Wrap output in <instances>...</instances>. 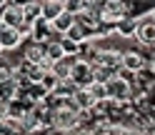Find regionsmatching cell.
Masks as SVG:
<instances>
[{"label": "cell", "instance_id": "cell-4", "mask_svg": "<svg viewBox=\"0 0 155 135\" xmlns=\"http://www.w3.org/2000/svg\"><path fill=\"white\" fill-rule=\"evenodd\" d=\"M120 53L123 50H115V48H100V50H95V63L93 65H100V68H108V70L118 73L120 70Z\"/></svg>", "mask_w": 155, "mask_h": 135}, {"label": "cell", "instance_id": "cell-5", "mask_svg": "<svg viewBox=\"0 0 155 135\" xmlns=\"http://www.w3.org/2000/svg\"><path fill=\"white\" fill-rule=\"evenodd\" d=\"M25 20L23 18V8L18 5V3H5L3 8H0V25H5V28H18Z\"/></svg>", "mask_w": 155, "mask_h": 135}, {"label": "cell", "instance_id": "cell-7", "mask_svg": "<svg viewBox=\"0 0 155 135\" xmlns=\"http://www.w3.org/2000/svg\"><path fill=\"white\" fill-rule=\"evenodd\" d=\"M73 25H75V13H70V10H63V13H58L53 20H48L50 33H58V35H65Z\"/></svg>", "mask_w": 155, "mask_h": 135}, {"label": "cell", "instance_id": "cell-14", "mask_svg": "<svg viewBox=\"0 0 155 135\" xmlns=\"http://www.w3.org/2000/svg\"><path fill=\"white\" fill-rule=\"evenodd\" d=\"M65 35L70 38V40H75V43H83L85 38H88V35H85V25H80L78 20H75V25H73V28H70V30H68Z\"/></svg>", "mask_w": 155, "mask_h": 135}, {"label": "cell", "instance_id": "cell-17", "mask_svg": "<svg viewBox=\"0 0 155 135\" xmlns=\"http://www.w3.org/2000/svg\"><path fill=\"white\" fill-rule=\"evenodd\" d=\"M5 3H10V0H0V8H3V5H5Z\"/></svg>", "mask_w": 155, "mask_h": 135}, {"label": "cell", "instance_id": "cell-6", "mask_svg": "<svg viewBox=\"0 0 155 135\" xmlns=\"http://www.w3.org/2000/svg\"><path fill=\"white\" fill-rule=\"evenodd\" d=\"M120 68L128 73H140L145 68V55L140 50H123L120 53Z\"/></svg>", "mask_w": 155, "mask_h": 135}, {"label": "cell", "instance_id": "cell-3", "mask_svg": "<svg viewBox=\"0 0 155 135\" xmlns=\"http://www.w3.org/2000/svg\"><path fill=\"white\" fill-rule=\"evenodd\" d=\"M53 125L60 128V130H75L78 125H80V115H78V110L63 105V108H58L53 113Z\"/></svg>", "mask_w": 155, "mask_h": 135}, {"label": "cell", "instance_id": "cell-13", "mask_svg": "<svg viewBox=\"0 0 155 135\" xmlns=\"http://www.w3.org/2000/svg\"><path fill=\"white\" fill-rule=\"evenodd\" d=\"M43 55H45V45L43 43H35V45H30L25 50V63H38Z\"/></svg>", "mask_w": 155, "mask_h": 135}, {"label": "cell", "instance_id": "cell-15", "mask_svg": "<svg viewBox=\"0 0 155 135\" xmlns=\"http://www.w3.org/2000/svg\"><path fill=\"white\" fill-rule=\"evenodd\" d=\"M60 45H63V53H65V55H75L78 50H80V43L70 40L68 35H60Z\"/></svg>", "mask_w": 155, "mask_h": 135}, {"label": "cell", "instance_id": "cell-10", "mask_svg": "<svg viewBox=\"0 0 155 135\" xmlns=\"http://www.w3.org/2000/svg\"><path fill=\"white\" fill-rule=\"evenodd\" d=\"M73 60H75V58L63 55L60 60H55V63H53V73H55V78H58V80H70V68H73Z\"/></svg>", "mask_w": 155, "mask_h": 135}, {"label": "cell", "instance_id": "cell-1", "mask_svg": "<svg viewBox=\"0 0 155 135\" xmlns=\"http://www.w3.org/2000/svg\"><path fill=\"white\" fill-rule=\"evenodd\" d=\"M70 80H73L75 88H85V85L93 80V63L75 58V60H73V68H70Z\"/></svg>", "mask_w": 155, "mask_h": 135}, {"label": "cell", "instance_id": "cell-16", "mask_svg": "<svg viewBox=\"0 0 155 135\" xmlns=\"http://www.w3.org/2000/svg\"><path fill=\"white\" fill-rule=\"evenodd\" d=\"M150 20H153V23H155V10H153V13H150Z\"/></svg>", "mask_w": 155, "mask_h": 135}, {"label": "cell", "instance_id": "cell-12", "mask_svg": "<svg viewBox=\"0 0 155 135\" xmlns=\"http://www.w3.org/2000/svg\"><path fill=\"white\" fill-rule=\"evenodd\" d=\"M38 83H40V88H43L48 95H50V93L58 88V83H60V80L55 78V73H53V70H48V73H43V75H40V80H38Z\"/></svg>", "mask_w": 155, "mask_h": 135}, {"label": "cell", "instance_id": "cell-11", "mask_svg": "<svg viewBox=\"0 0 155 135\" xmlns=\"http://www.w3.org/2000/svg\"><path fill=\"white\" fill-rule=\"evenodd\" d=\"M85 88H88V93L93 95V100H95V105H98V103H105V100H108V93H105V83H98V80H90L88 85H85Z\"/></svg>", "mask_w": 155, "mask_h": 135}, {"label": "cell", "instance_id": "cell-9", "mask_svg": "<svg viewBox=\"0 0 155 135\" xmlns=\"http://www.w3.org/2000/svg\"><path fill=\"white\" fill-rule=\"evenodd\" d=\"M23 43V38L20 33H18V28H0V48L3 50H15L18 45Z\"/></svg>", "mask_w": 155, "mask_h": 135}, {"label": "cell", "instance_id": "cell-2", "mask_svg": "<svg viewBox=\"0 0 155 135\" xmlns=\"http://www.w3.org/2000/svg\"><path fill=\"white\" fill-rule=\"evenodd\" d=\"M105 93H108V100H128L130 98V83L113 73L105 80Z\"/></svg>", "mask_w": 155, "mask_h": 135}, {"label": "cell", "instance_id": "cell-8", "mask_svg": "<svg viewBox=\"0 0 155 135\" xmlns=\"http://www.w3.org/2000/svg\"><path fill=\"white\" fill-rule=\"evenodd\" d=\"M135 38H138L140 45H155V23L150 18H145V20L135 23Z\"/></svg>", "mask_w": 155, "mask_h": 135}]
</instances>
